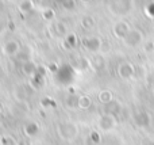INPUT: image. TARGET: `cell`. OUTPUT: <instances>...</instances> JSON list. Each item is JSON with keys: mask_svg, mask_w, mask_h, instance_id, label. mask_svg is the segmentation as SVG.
I'll list each match as a JSON object with an SVG mask.
<instances>
[{"mask_svg": "<svg viewBox=\"0 0 154 145\" xmlns=\"http://www.w3.org/2000/svg\"><path fill=\"white\" fill-rule=\"evenodd\" d=\"M125 41L128 43V45H137L138 42H141V41H142V33L139 35H137V37H134L133 31H128V34L126 35V39Z\"/></svg>", "mask_w": 154, "mask_h": 145, "instance_id": "cell-1", "label": "cell"}, {"mask_svg": "<svg viewBox=\"0 0 154 145\" xmlns=\"http://www.w3.org/2000/svg\"><path fill=\"white\" fill-rule=\"evenodd\" d=\"M146 145H154V143H147Z\"/></svg>", "mask_w": 154, "mask_h": 145, "instance_id": "cell-2", "label": "cell"}]
</instances>
